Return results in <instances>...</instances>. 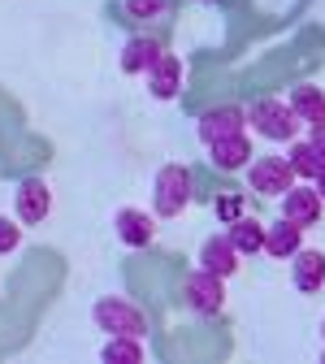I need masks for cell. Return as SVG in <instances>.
Listing matches in <instances>:
<instances>
[{"label": "cell", "mask_w": 325, "mask_h": 364, "mask_svg": "<svg viewBox=\"0 0 325 364\" xmlns=\"http://www.w3.org/2000/svg\"><path fill=\"white\" fill-rule=\"evenodd\" d=\"M287 161H291V169H295V178H299V182H312V178L321 173V165H325V156L312 148V139H291Z\"/></svg>", "instance_id": "obj_19"}, {"label": "cell", "mask_w": 325, "mask_h": 364, "mask_svg": "<svg viewBox=\"0 0 325 364\" xmlns=\"http://www.w3.org/2000/svg\"><path fill=\"white\" fill-rule=\"evenodd\" d=\"M18 243H22V225L14 217H0V256H9Z\"/></svg>", "instance_id": "obj_21"}, {"label": "cell", "mask_w": 325, "mask_h": 364, "mask_svg": "<svg viewBox=\"0 0 325 364\" xmlns=\"http://www.w3.org/2000/svg\"><path fill=\"white\" fill-rule=\"evenodd\" d=\"M312 187H316V191H321V200H325V165H321V173L312 178Z\"/></svg>", "instance_id": "obj_24"}, {"label": "cell", "mask_w": 325, "mask_h": 364, "mask_svg": "<svg viewBox=\"0 0 325 364\" xmlns=\"http://www.w3.org/2000/svg\"><path fill=\"white\" fill-rule=\"evenodd\" d=\"M243 126H247V109L217 105L196 122V134H200V144H213V139H225V134H243Z\"/></svg>", "instance_id": "obj_7"}, {"label": "cell", "mask_w": 325, "mask_h": 364, "mask_svg": "<svg viewBox=\"0 0 325 364\" xmlns=\"http://www.w3.org/2000/svg\"><path fill=\"white\" fill-rule=\"evenodd\" d=\"M217 217H221V225L239 221V217H243V200H239V196H217Z\"/></svg>", "instance_id": "obj_22"}, {"label": "cell", "mask_w": 325, "mask_h": 364, "mask_svg": "<svg viewBox=\"0 0 325 364\" xmlns=\"http://www.w3.org/2000/svg\"><path fill=\"white\" fill-rule=\"evenodd\" d=\"M113 230H117V239H122L126 247H148V243L156 239V225H152V217H148L144 208H117Z\"/></svg>", "instance_id": "obj_12"}, {"label": "cell", "mask_w": 325, "mask_h": 364, "mask_svg": "<svg viewBox=\"0 0 325 364\" xmlns=\"http://www.w3.org/2000/svg\"><path fill=\"white\" fill-rule=\"evenodd\" d=\"M148 91H152V100H174L178 91H182V61L174 53H161L148 70Z\"/></svg>", "instance_id": "obj_14"}, {"label": "cell", "mask_w": 325, "mask_h": 364, "mask_svg": "<svg viewBox=\"0 0 325 364\" xmlns=\"http://www.w3.org/2000/svg\"><path fill=\"white\" fill-rule=\"evenodd\" d=\"M265 252L269 256H277V260H291L299 247H304V225L299 221H291V217H277V221H269L265 225Z\"/></svg>", "instance_id": "obj_13"}, {"label": "cell", "mask_w": 325, "mask_h": 364, "mask_svg": "<svg viewBox=\"0 0 325 364\" xmlns=\"http://www.w3.org/2000/svg\"><path fill=\"white\" fill-rule=\"evenodd\" d=\"M247 126L260 134L265 144H291V139H299V117H295V109H291V100H256L252 109H247Z\"/></svg>", "instance_id": "obj_1"}, {"label": "cell", "mask_w": 325, "mask_h": 364, "mask_svg": "<svg viewBox=\"0 0 325 364\" xmlns=\"http://www.w3.org/2000/svg\"><path fill=\"white\" fill-rule=\"evenodd\" d=\"M295 169H291V161L287 156H260V161H252L247 165V187L256 191V196H273V200H282L291 187H295Z\"/></svg>", "instance_id": "obj_4"}, {"label": "cell", "mask_w": 325, "mask_h": 364, "mask_svg": "<svg viewBox=\"0 0 325 364\" xmlns=\"http://www.w3.org/2000/svg\"><path fill=\"white\" fill-rule=\"evenodd\" d=\"M208 148V161L221 169V173H235V169H247L252 165V144L247 134H225V139H213L204 144Z\"/></svg>", "instance_id": "obj_10"}, {"label": "cell", "mask_w": 325, "mask_h": 364, "mask_svg": "<svg viewBox=\"0 0 325 364\" xmlns=\"http://www.w3.org/2000/svg\"><path fill=\"white\" fill-rule=\"evenodd\" d=\"M239 247H235V239H230V230H221V235H208L204 239V247H200V269H208V273H217V278H230V273L239 269Z\"/></svg>", "instance_id": "obj_8"}, {"label": "cell", "mask_w": 325, "mask_h": 364, "mask_svg": "<svg viewBox=\"0 0 325 364\" xmlns=\"http://www.w3.org/2000/svg\"><path fill=\"white\" fill-rule=\"evenodd\" d=\"M91 321H96L100 334H134V338L148 334V316H144V308L130 304V299H122V295L96 299V308H91Z\"/></svg>", "instance_id": "obj_2"}, {"label": "cell", "mask_w": 325, "mask_h": 364, "mask_svg": "<svg viewBox=\"0 0 325 364\" xmlns=\"http://www.w3.org/2000/svg\"><path fill=\"white\" fill-rule=\"evenodd\" d=\"M291 109H295V117L304 122V126H321L325 122V91L321 87H312V82H304V87H291Z\"/></svg>", "instance_id": "obj_15"}, {"label": "cell", "mask_w": 325, "mask_h": 364, "mask_svg": "<svg viewBox=\"0 0 325 364\" xmlns=\"http://www.w3.org/2000/svg\"><path fill=\"white\" fill-rule=\"evenodd\" d=\"M165 9H169V0H126V14L134 22H156Z\"/></svg>", "instance_id": "obj_20"}, {"label": "cell", "mask_w": 325, "mask_h": 364, "mask_svg": "<svg viewBox=\"0 0 325 364\" xmlns=\"http://www.w3.org/2000/svg\"><path fill=\"white\" fill-rule=\"evenodd\" d=\"M144 338H134V334H109V343H105V351H100V360L105 364H144Z\"/></svg>", "instance_id": "obj_17"}, {"label": "cell", "mask_w": 325, "mask_h": 364, "mask_svg": "<svg viewBox=\"0 0 325 364\" xmlns=\"http://www.w3.org/2000/svg\"><path fill=\"white\" fill-rule=\"evenodd\" d=\"M312 148L325 156V122H321V126H312Z\"/></svg>", "instance_id": "obj_23"}, {"label": "cell", "mask_w": 325, "mask_h": 364, "mask_svg": "<svg viewBox=\"0 0 325 364\" xmlns=\"http://www.w3.org/2000/svg\"><path fill=\"white\" fill-rule=\"evenodd\" d=\"M161 53H165V48H161L156 39L139 35V39H130L126 48H122V70H126V74H148V70H152V61H156Z\"/></svg>", "instance_id": "obj_16"}, {"label": "cell", "mask_w": 325, "mask_h": 364, "mask_svg": "<svg viewBox=\"0 0 325 364\" xmlns=\"http://www.w3.org/2000/svg\"><path fill=\"white\" fill-rule=\"evenodd\" d=\"M321 208H325V200H321V191L312 187V182H295V187L282 196V217L299 221L304 230L321 221Z\"/></svg>", "instance_id": "obj_9"}, {"label": "cell", "mask_w": 325, "mask_h": 364, "mask_svg": "<svg viewBox=\"0 0 325 364\" xmlns=\"http://www.w3.org/2000/svg\"><path fill=\"white\" fill-rule=\"evenodd\" d=\"M291 282L304 291V295H316L325 287V252H312V247H299L291 256Z\"/></svg>", "instance_id": "obj_11"}, {"label": "cell", "mask_w": 325, "mask_h": 364, "mask_svg": "<svg viewBox=\"0 0 325 364\" xmlns=\"http://www.w3.org/2000/svg\"><path fill=\"white\" fill-rule=\"evenodd\" d=\"M48 208H53V191H48L43 178H26L14 191V213H18L22 225H39L43 217H48Z\"/></svg>", "instance_id": "obj_6"}, {"label": "cell", "mask_w": 325, "mask_h": 364, "mask_svg": "<svg viewBox=\"0 0 325 364\" xmlns=\"http://www.w3.org/2000/svg\"><path fill=\"white\" fill-rule=\"evenodd\" d=\"M182 295H187V308L200 312V316H213L225 308V278H217V273L208 269H196L187 282H182Z\"/></svg>", "instance_id": "obj_5"}, {"label": "cell", "mask_w": 325, "mask_h": 364, "mask_svg": "<svg viewBox=\"0 0 325 364\" xmlns=\"http://www.w3.org/2000/svg\"><path fill=\"white\" fill-rule=\"evenodd\" d=\"M265 221H256V217H239V221H230V239H235V247L243 252V256H256V252H265Z\"/></svg>", "instance_id": "obj_18"}, {"label": "cell", "mask_w": 325, "mask_h": 364, "mask_svg": "<svg viewBox=\"0 0 325 364\" xmlns=\"http://www.w3.org/2000/svg\"><path fill=\"white\" fill-rule=\"evenodd\" d=\"M321 334H325V326H321Z\"/></svg>", "instance_id": "obj_25"}, {"label": "cell", "mask_w": 325, "mask_h": 364, "mask_svg": "<svg viewBox=\"0 0 325 364\" xmlns=\"http://www.w3.org/2000/svg\"><path fill=\"white\" fill-rule=\"evenodd\" d=\"M187 204H191V173H187V165H165L156 173V187H152L156 217H178Z\"/></svg>", "instance_id": "obj_3"}]
</instances>
